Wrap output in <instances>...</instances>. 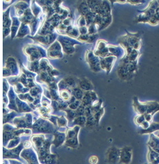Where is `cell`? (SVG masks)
<instances>
[{
	"label": "cell",
	"instance_id": "4",
	"mask_svg": "<svg viewBox=\"0 0 159 164\" xmlns=\"http://www.w3.org/2000/svg\"><path fill=\"white\" fill-rule=\"evenodd\" d=\"M157 135H158V137H159V132L157 133Z\"/></svg>",
	"mask_w": 159,
	"mask_h": 164
},
{
	"label": "cell",
	"instance_id": "3",
	"mask_svg": "<svg viewBox=\"0 0 159 164\" xmlns=\"http://www.w3.org/2000/svg\"><path fill=\"white\" fill-rule=\"evenodd\" d=\"M158 130H159V123H153L151 124L149 127H148L147 129L143 131L142 133H152V132L158 131Z\"/></svg>",
	"mask_w": 159,
	"mask_h": 164
},
{
	"label": "cell",
	"instance_id": "2",
	"mask_svg": "<svg viewBox=\"0 0 159 164\" xmlns=\"http://www.w3.org/2000/svg\"><path fill=\"white\" fill-rule=\"evenodd\" d=\"M150 137V141L149 142L150 146L152 147L153 149H155L156 151L159 152V138L153 135V134H151Z\"/></svg>",
	"mask_w": 159,
	"mask_h": 164
},
{
	"label": "cell",
	"instance_id": "1",
	"mask_svg": "<svg viewBox=\"0 0 159 164\" xmlns=\"http://www.w3.org/2000/svg\"><path fill=\"white\" fill-rule=\"evenodd\" d=\"M134 106L136 112L142 115H148V114L153 115L154 114L159 111V103L150 102L144 104H140L137 100V98H135Z\"/></svg>",
	"mask_w": 159,
	"mask_h": 164
}]
</instances>
